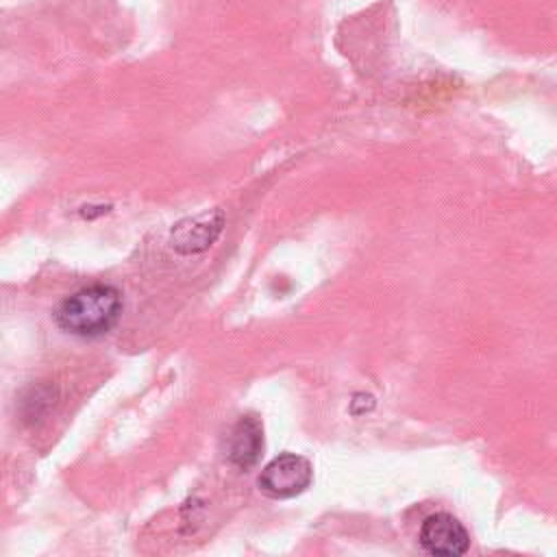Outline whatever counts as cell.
Here are the masks:
<instances>
[{
	"label": "cell",
	"instance_id": "3957f363",
	"mask_svg": "<svg viewBox=\"0 0 557 557\" xmlns=\"http://www.w3.org/2000/svg\"><path fill=\"white\" fill-rule=\"evenodd\" d=\"M420 544L437 557H459L470 548L466 527L450 513H433L420 527Z\"/></svg>",
	"mask_w": 557,
	"mask_h": 557
},
{
	"label": "cell",
	"instance_id": "8992f818",
	"mask_svg": "<svg viewBox=\"0 0 557 557\" xmlns=\"http://www.w3.org/2000/svg\"><path fill=\"white\" fill-rule=\"evenodd\" d=\"M107 211H109V207H83L81 215L94 218V215H100V213H107Z\"/></svg>",
	"mask_w": 557,
	"mask_h": 557
},
{
	"label": "cell",
	"instance_id": "5b68a950",
	"mask_svg": "<svg viewBox=\"0 0 557 557\" xmlns=\"http://www.w3.org/2000/svg\"><path fill=\"white\" fill-rule=\"evenodd\" d=\"M263 450V429L255 416H242L228 435L226 457L228 461L239 468L248 470L259 461Z\"/></svg>",
	"mask_w": 557,
	"mask_h": 557
},
{
	"label": "cell",
	"instance_id": "7a4b0ae2",
	"mask_svg": "<svg viewBox=\"0 0 557 557\" xmlns=\"http://www.w3.org/2000/svg\"><path fill=\"white\" fill-rule=\"evenodd\" d=\"M313 479L311 463L294 453H283L274 457L259 474L257 485L270 498H294L302 494Z\"/></svg>",
	"mask_w": 557,
	"mask_h": 557
},
{
	"label": "cell",
	"instance_id": "277c9868",
	"mask_svg": "<svg viewBox=\"0 0 557 557\" xmlns=\"http://www.w3.org/2000/svg\"><path fill=\"white\" fill-rule=\"evenodd\" d=\"M224 226L222 211H211L198 218L181 220L172 228V248L183 255H196L207 250Z\"/></svg>",
	"mask_w": 557,
	"mask_h": 557
},
{
	"label": "cell",
	"instance_id": "6da1fadb",
	"mask_svg": "<svg viewBox=\"0 0 557 557\" xmlns=\"http://www.w3.org/2000/svg\"><path fill=\"white\" fill-rule=\"evenodd\" d=\"M122 313V294L111 285H89L67 296L54 313L57 324L78 337L109 333Z\"/></svg>",
	"mask_w": 557,
	"mask_h": 557
}]
</instances>
